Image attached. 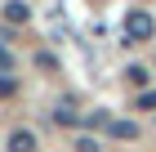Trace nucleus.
<instances>
[{"label": "nucleus", "mask_w": 156, "mask_h": 152, "mask_svg": "<svg viewBox=\"0 0 156 152\" xmlns=\"http://www.w3.org/2000/svg\"><path fill=\"white\" fill-rule=\"evenodd\" d=\"M125 36H129V40H152L156 36V18L147 9H129L125 13Z\"/></svg>", "instance_id": "nucleus-1"}, {"label": "nucleus", "mask_w": 156, "mask_h": 152, "mask_svg": "<svg viewBox=\"0 0 156 152\" xmlns=\"http://www.w3.org/2000/svg\"><path fill=\"white\" fill-rule=\"evenodd\" d=\"M5 23H13V27L31 23V5H27V0H9V5H5Z\"/></svg>", "instance_id": "nucleus-2"}, {"label": "nucleus", "mask_w": 156, "mask_h": 152, "mask_svg": "<svg viewBox=\"0 0 156 152\" xmlns=\"http://www.w3.org/2000/svg\"><path fill=\"white\" fill-rule=\"evenodd\" d=\"M5 148L9 152H36V134H31V130H13Z\"/></svg>", "instance_id": "nucleus-3"}, {"label": "nucleus", "mask_w": 156, "mask_h": 152, "mask_svg": "<svg viewBox=\"0 0 156 152\" xmlns=\"http://www.w3.org/2000/svg\"><path fill=\"white\" fill-rule=\"evenodd\" d=\"M107 134H112V139H120V143H129V139H138V125H134V121H112Z\"/></svg>", "instance_id": "nucleus-4"}, {"label": "nucleus", "mask_w": 156, "mask_h": 152, "mask_svg": "<svg viewBox=\"0 0 156 152\" xmlns=\"http://www.w3.org/2000/svg\"><path fill=\"white\" fill-rule=\"evenodd\" d=\"M54 121H58V125H76L80 117H76V107H72V103H58V107H54Z\"/></svg>", "instance_id": "nucleus-5"}, {"label": "nucleus", "mask_w": 156, "mask_h": 152, "mask_svg": "<svg viewBox=\"0 0 156 152\" xmlns=\"http://www.w3.org/2000/svg\"><path fill=\"white\" fill-rule=\"evenodd\" d=\"M85 125H89V130H98V125L107 130V125H112V117H107V112H89V117H85Z\"/></svg>", "instance_id": "nucleus-6"}, {"label": "nucleus", "mask_w": 156, "mask_h": 152, "mask_svg": "<svg viewBox=\"0 0 156 152\" xmlns=\"http://www.w3.org/2000/svg\"><path fill=\"white\" fill-rule=\"evenodd\" d=\"M125 76H129V85H134V90H143V85H147V67H129Z\"/></svg>", "instance_id": "nucleus-7"}, {"label": "nucleus", "mask_w": 156, "mask_h": 152, "mask_svg": "<svg viewBox=\"0 0 156 152\" xmlns=\"http://www.w3.org/2000/svg\"><path fill=\"white\" fill-rule=\"evenodd\" d=\"M13 90H18V85H13V76H9V72H0V98H9Z\"/></svg>", "instance_id": "nucleus-8"}, {"label": "nucleus", "mask_w": 156, "mask_h": 152, "mask_svg": "<svg viewBox=\"0 0 156 152\" xmlns=\"http://www.w3.org/2000/svg\"><path fill=\"white\" fill-rule=\"evenodd\" d=\"M138 107H143V112H156V94L143 90V94H138Z\"/></svg>", "instance_id": "nucleus-9"}, {"label": "nucleus", "mask_w": 156, "mask_h": 152, "mask_svg": "<svg viewBox=\"0 0 156 152\" xmlns=\"http://www.w3.org/2000/svg\"><path fill=\"white\" fill-rule=\"evenodd\" d=\"M76 152H103V148H98V139L85 134V139H76Z\"/></svg>", "instance_id": "nucleus-10"}, {"label": "nucleus", "mask_w": 156, "mask_h": 152, "mask_svg": "<svg viewBox=\"0 0 156 152\" xmlns=\"http://www.w3.org/2000/svg\"><path fill=\"white\" fill-rule=\"evenodd\" d=\"M13 67V54H9V45H0V72H9Z\"/></svg>", "instance_id": "nucleus-11"}]
</instances>
